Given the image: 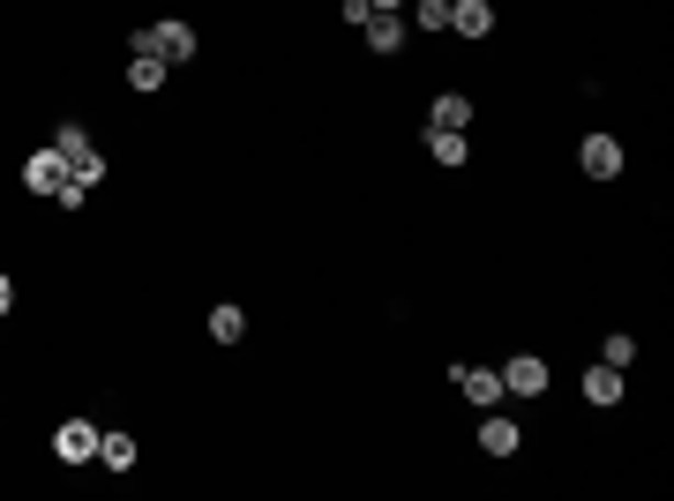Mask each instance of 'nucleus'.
I'll return each mask as SVG.
<instances>
[{
    "label": "nucleus",
    "mask_w": 674,
    "mask_h": 501,
    "mask_svg": "<svg viewBox=\"0 0 674 501\" xmlns=\"http://www.w3.org/2000/svg\"><path fill=\"white\" fill-rule=\"evenodd\" d=\"M98 419H60V434H53V457L60 464H98Z\"/></svg>",
    "instance_id": "obj_1"
},
{
    "label": "nucleus",
    "mask_w": 674,
    "mask_h": 501,
    "mask_svg": "<svg viewBox=\"0 0 674 501\" xmlns=\"http://www.w3.org/2000/svg\"><path fill=\"white\" fill-rule=\"evenodd\" d=\"M143 45H150V53H158L166 68H180V60H195V31H188L180 15H172V23H150V31H143Z\"/></svg>",
    "instance_id": "obj_2"
},
{
    "label": "nucleus",
    "mask_w": 674,
    "mask_h": 501,
    "mask_svg": "<svg viewBox=\"0 0 674 501\" xmlns=\"http://www.w3.org/2000/svg\"><path fill=\"white\" fill-rule=\"evenodd\" d=\"M577 166H585V180H622V143H615V135H585V143H577Z\"/></svg>",
    "instance_id": "obj_3"
},
{
    "label": "nucleus",
    "mask_w": 674,
    "mask_h": 501,
    "mask_svg": "<svg viewBox=\"0 0 674 501\" xmlns=\"http://www.w3.org/2000/svg\"><path fill=\"white\" fill-rule=\"evenodd\" d=\"M495 375H503V397H540V389H548V360L517 352V360H503Z\"/></svg>",
    "instance_id": "obj_4"
},
{
    "label": "nucleus",
    "mask_w": 674,
    "mask_h": 501,
    "mask_svg": "<svg viewBox=\"0 0 674 501\" xmlns=\"http://www.w3.org/2000/svg\"><path fill=\"white\" fill-rule=\"evenodd\" d=\"M450 31L458 38H495V0H450Z\"/></svg>",
    "instance_id": "obj_5"
},
{
    "label": "nucleus",
    "mask_w": 674,
    "mask_h": 501,
    "mask_svg": "<svg viewBox=\"0 0 674 501\" xmlns=\"http://www.w3.org/2000/svg\"><path fill=\"white\" fill-rule=\"evenodd\" d=\"M450 382H458L480 412H495V405H503V375H495V367H450Z\"/></svg>",
    "instance_id": "obj_6"
},
{
    "label": "nucleus",
    "mask_w": 674,
    "mask_h": 501,
    "mask_svg": "<svg viewBox=\"0 0 674 501\" xmlns=\"http://www.w3.org/2000/svg\"><path fill=\"white\" fill-rule=\"evenodd\" d=\"M166 60H158V53H150V45H143V31H135V60H127V90H143V98H150V90H166Z\"/></svg>",
    "instance_id": "obj_7"
},
{
    "label": "nucleus",
    "mask_w": 674,
    "mask_h": 501,
    "mask_svg": "<svg viewBox=\"0 0 674 501\" xmlns=\"http://www.w3.org/2000/svg\"><path fill=\"white\" fill-rule=\"evenodd\" d=\"M60 180H68V158H60V150H38V158L23 166V187H31V195H60Z\"/></svg>",
    "instance_id": "obj_8"
},
{
    "label": "nucleus",
    "mask_w": 674,
    "mask_h": 501,
    "mask_svg": "<svg viewBox=\"0 0 674 501\" xmlns=\"http://www.w3.org/2000/svg\"><path fill=\"white\" fill-rule=\"evenodd\" d=\"M517 442H525V434H517V419L480 412V449H487V457H517Z\"/></svg>",
    "instance_id": "obj_9"
},
{
    "label": "nucleus",
    "mask_w": 674,
    "mask_h": 501,
    "mask_svg": "<svg viewBox=\"0 0 674 501\" xmlns=\"http://www.w3.org/2000/svg\"><path fill=\"white\" fill-rule=\"evenodd\" d=\"M585 405H599V412H607V405H622V367L592 360V367H585Z\"/></svg>",
    "instance_id": "obj_10"
},
{
    "label": "nucleus",
    "mask_w": 674,
    "mask_h": 501,
    "mask_svg": "<svg viewBox=\"0 0 674 501\" xmlns=\"http://www.w3.org/2000/svg\"><path fill=\"white\" fill-rule=\"evenodd\" d=\"M360 31H368V45H375V53H405V15H390V8H375Z\"/></svg>",
    "instance_id": "obj_11"
},
{
    "label": "nucleus",
    "mask_w": 674,
    "mask_h": 501,
    "mask_svg": "<svg viewBox=\"0 0 674 501\" xmlns=\"http://www.w3.org/2000/svg\"><path fill=\"white\" fill-rule=\"evenodd\" d=\"M211 337H217V344H240V337H248V307L217 299V307H211Z\"/></svg>",
    "instance_id": "obj_12"
},
{
    "label": "nucleus",
    "mask_w": 674,
    "mask_h": 501,
    "mask_svg": "<svg viewBox=\"0 0 674 501\" xmlns=\"http://www.w3.org/2000/svg\"><path fill=\"white\" fill-rule=\"evenodd\" d=\"M427 121L435 127H472V98H464V90H442V98L427 105Z\"/></svg>",
    "instance_id": "obj_13"
},
{
    "label": "nucleus",
    "mask_w": 674,
    "mask_h": 501,
    "mask_svg": "<svg viewBox=\"0 0 674 501\" xmlns=\"http://www.w3.org/2000/svg\"><path fill=\"white\" fill-rule=\"evenodd\" d=\"M98 464L105 471H135V434H98Z\"/></svg>",
    "instance_id": "obj_14"
},
{
    "label": "nucleus",
    "mask_w": 674,
    "mask_h": 501,
    "mask_svg": "<svg viewBox=\"0 0 674 501\" xmlns=\"http://www.w3.org/2000/svg\"><path fill=\"white\" fill-rule=\"evenodd\" d=\"M427 158H435V166H464V127H435V135H427Z\"/></svg>",
    "instance_id": "obj_15"
},
{
    "label": "nucleus",
    "mask_w": 674,
    "mask_h": 501,
    "mask_svg": "<svg viewBox=\"0 0 674 501\" xmlns=\"http://www.w3.org/2000/svg\"><path fill=\"white\" fill-rule=\"evenodd\" d=\"M413 23H420V38L450 31V0H413Z\"/></svg>",
    "instance_id": "obj_16"
},
{
    "label": "nucleus",
    "mask_w": 674,
    "mask_h": 501,
    "mask_svg": "<svg viewBox=\"0 0 674 501\" xmlns=\"http://www.w3.org/2000/svg\"><path fill=\"white\" fill-rule=\"evenodd\" d=\"M53 150L76 166V158H90V135H83V121H60V135H53Z\"/></svg>",
    "instance_id": "obj_17"
},
{
    "label": "nucleus",
    "mask_w": 674,
    "mask_h": 501,
    "mask_svg": "<svg viewBox=\"0 0 674 501\" xmlns=\"http://www.w3.org/2000/svg\"><path fill=\"white\" fill-rule=\"evenodd\" d=\"M599 360H607V367H630V360H637V337H630V330H615L607 344H599Z\"/></svg>",
    "instance_id": "obj_18"
},
{
    "label": "nucleus",
    "mask_w": 674,
    "mask_h": 501,
    "mask_svg": "<svg viewBox=\"0 0 674 501\" xmlns=\"http://www.w3.org/2000/svg\"><path fill=\"white\" fill-rule=\"evenodd\" d=\"M68 180H76V187H98V180H105V158H98V150H90V158H76V166H68Z\"/></svg>",
    "instance_id": "obj_19"
},
{
    "label": "nucleus",
    "mask_w": 674,
    "mask_h": 501,
    "mask_svg": "<svg viewBox=\"0 0 674 501\" xmlns=\"http://www.w3.org/2000/svg\"><path fill=\"white\" fill-rule=\"evenodd\" d=\"M8 307H15V285H8V270H0V315H8Z\"/></svg>",
    "instance_id": "obj_20"
},
{
    "label": "nucleus",
    "mask_w": 674,
    "mask_h": 501,
    "mask_svg": "<svg viewBox=\"0 0 674 501\" xmlns=\"http://www.w3.org/2000/svg\"><path fill=\"white\" fill-rule=\"evenodd\" d=\"M368 8H390V15H405V0H368Z\"/></svg>",
    "instance_id": "obj_21"
}]
</instances>
